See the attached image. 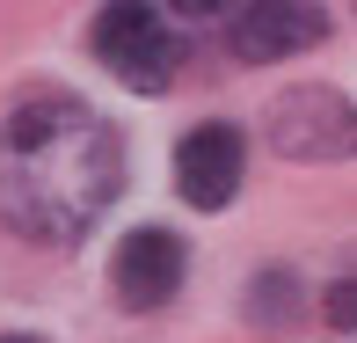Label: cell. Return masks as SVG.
<instances>
[{"label": "cell", "mask_w": 357, "mask_h": 343, "mask_svg": "<svg viewBox=\"0 0 357 343\" xmlns=\"http://www.w3.org/2000/svg\"><path fill=\"white\" fill-rule=\"evenodd\" d=\"M124 190V139L80 95H22L0 124V226L37 249H73Z\"/></svg>", "instance_id": "1"}, {"label": "cell", "mask_w": 357, "mask_h": 343, "mask_svg": "<svg viewBox=\"0 0 357 343\" xmlns=\"http://www.w3.org/2000/svg\"><path fill=\"white\" fill-rule=\"evenodd\" d=\"M88 44L109 73L124 80L132 95H160L183 66V37H175L168 8H146V0H117L88 22Z\"/></svg>", "instance_id": "2"}, {"label": "cell", "mask_w": 357, "mask_h": 343, "mask_svg": "<svg viewBox=\"0 0 357 343\" xmlns=\"http://www.w3.org/2000/svg\"><path fill=\"white\" fill-rule=\"evenodd\" d=\"M183 270H190V249L175 226H132L109 249V292L124 314H160L183 292Z\"/></svg>", "instance_id": "3"}, {"label": "cell", "mask_w": 357, "mask_h": 343, "mask_svg": "<svg viewBox=\"0 0 357 343\" xmlns=\"http://www.w3.org/2000/svg\"><path fill=\"white\" fill-rule=\"evenodd\" d=\"M263 139L284 161H343L350 154V103L335 88H284L263 110Z\"/></svg>", "instance_id": "4"}, {"label": "cell", "mask_w": 357, "mask_h": 343, "mask_svg": "<svg viewBox=\"0 0 357 343\" xmlns=\"http://www.w3.org/2000/svg\"><path fill=\"white\" fill-rule=\"evenodd\" d=\"M241 175H248V139L241 124H197V132L175 139V190L197 212H226L241 198Z\"/></svg>", "instance_id": "5"}, {"label": "cell", "mask_w": 357, "mask_h": 343, "mask_svg": "<svg viewBox=\"0 0 357 343\" xmlns=\"http://www.w3.org/2000/svg\"><path fill=\"white\" fill-rule=\"evenodd\" d=\"M328 37V15L306 8V0H248L241 15H226V44H234L241 66H263V59H291L306 44Z\"/></svg>", "instance_id": "6"}, {"label": "cell", "mask_w": 357, "mask_h": 343, "mask_svg": "<svg viewBox=\"0 0 357 343\" xmlns=\"http://www.w3.org/2000/svg\"><path fill=\"white\" fill-rule=\"evenodd\" d=\"M248 314H255V321H270V329H284V321L299 314V277H291V270H263V277H255Z\"/></svg>", "instance_id": "7"}, {"label": "cell", "mask_w": 357, "mask_h": 343, "mask_svg": "<svg viewBox=\"0 0 357 343\" xmlns=\"http://www.w3.org/2000/svg\"><path fill=\"white\" fill-rule=\"evenodd\" d=\"M350 277H335V285H328V329H350V314H357V300H350Z\"/></svg>", "instance_id": "8"}, {"label": "cell", "mask_w": 357, "mask_h": 343, "mask_svg": "<svg viewBox=\"0 0 357 343\" xmlns=\"http://www.w3.org/2000/svg\"><path fill=\"white\" fill-rule=\"evenodd\" d=\"M0 343H29V336H0Z\"/></svg>", "instance_id": "9"}]
</instances>
